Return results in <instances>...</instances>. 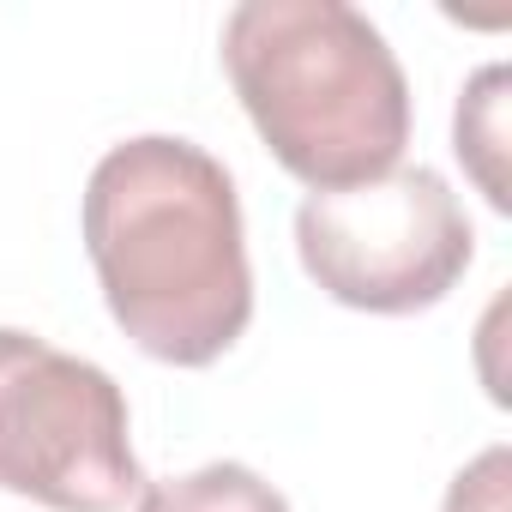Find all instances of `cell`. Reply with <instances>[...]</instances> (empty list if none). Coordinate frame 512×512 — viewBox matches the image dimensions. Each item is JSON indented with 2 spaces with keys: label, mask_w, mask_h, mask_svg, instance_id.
I'll return each mask as SVG.
<instances>
[{
  "label": "cell",
  "mask_w": 512,
  "mask_h": 512,
  "mask_svg": "<svg viewBox=\"0 0 512 512\" xmlns=\"http://www.w3.org/2000/svg\"><path fill=\"white\" fill-rule=\"evenodd\" d=\"M139 512H290V500L235 458H217V464H199L187 476H163V482H145Z\"/></svg>",
  "instance_id": "obj_5"
},
{
  "label": "cell",
  "mask_w": 512,
  "mask_h": 512,
  "mask_svg": "<svg viewBox=\"0 0 512 512\" xmlns=\"http://www.w3.org/2000/svg\"><path fill=\"white\" fill-rule=\"evenodd\" d=\"M452 145L464 157V169L476 175V187L488 193L494 211H512V187H506V67H482L452 115Z\"/></svg>",
  "instance_id": "obj_6"
},
{
  "label": "cell",
  "mask_w": 512,
  "mask_h": 512,
  "mask_svg": "<svg viewBox=\"0 0 512 512\" xmlns=\"http://www.w3.org/2000/svg\"><path fill=\"white\" fill-rule=\"evenodd\" d=\"M302 272L344 308L362 314H422L458 290L476 253V229L422 163H392L374 181L308 193L296 205Z\"/></svg>",
  "instance_id": "obj_3"
},
{
  "label": "cell",
  "mask_w": 512,
  "mask_h": 512,
  "mask_svg": "<svg viewBox=\"0 0 512 512\" xmlns=\"http://www.w3.org/2000/svg\"><path fill=\"white\" fill-rule=\"evenodd\" d=\"M0 488L55 512H121L145 488L115 374L19 326H0Z\"/></svg>",
  "instance_id": "obj_4"
},
{
  "label": "cell",
  "mask_w": 512,
  "mask_h": 512,
  "mask_svg": "<svg viewBox=\"0 0 512 512\" xmlns=\"http://www.w3.org/2000/svg\"><path fill=\"white\" fill-rule=\"evenodd\" d=\"M85 253L115 326L169 368H211L253 320V266L229 169L181 139L139 133L85 181Z\"/></svg>",
  "instance_id": "obj_1"
},
{
  "label": "cell",
  "mask_w": 512,
  "mask_h": 512,
  "mask_svg": "<svg viewBox=\"0 0 512 512\" xmlns=\"http://www.w3.org/2000/svg\"><path fill=\"white\" fill-rule=\"evenodd\" d=\"M223 73L266 151L314 193L386 175L410 145V79L350 0H241Z\"/></svg>",
  "instance_id": "obj_2"
},
{
  "label": "cell",
  "mask_w": 512,
  "mask_h": 512,
  "mask_svg": "<svg viewBox=\"0 0 512 512\" xmlns=\"http://www.w3.org/2000/svg\"><path fill=\"white\" fill-rule=\"evenodd\" d=\"M446 512H506V446H488L470 470L452 476Z\"/></svg>",
  "instance_id": "obj_7"
}]
</instances>
